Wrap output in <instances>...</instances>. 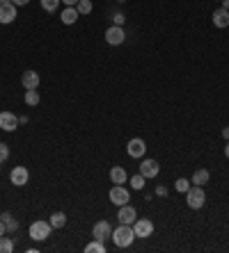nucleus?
Segmentation results:
<instances>
[{
  "instance_id": "f257e3e1",
  "label": "nucleus",
  "mask_w": 229,
  "mask_h": 253,
  "mask_svg": "<svg viewBox=\"0 0 229 253\" xmlns=\"http://www.w3.org/2000/svg\"><path fill=\"white\" fill-rule=\"evenodd\" d=\"M110 239L114 242V246L126 249V246L133 244V239H135V231H133V226H131V223H119V226L113 231Z\"/></svg>"
},
{
  "instance_id": "f03ea898",
  "label": "nucleus",
  "mask_w": 229,
  "mask_h": 253,
  "mask_svg": "<svg viewBox=\"0 0 229 253\" xmlns=\"http://www.w3.org/2000/svg\"><path fill=\"white\" fill-rule=\"evenodd\" d=\"M51 231H53L51 221H41V219L32 221V223H30V228H28V233H30V237L35 239V242H44V239H48Z\"/></svg>"
},
{
  "instance_id": "7ed1b4c3",
  "label": "nucleus",
  "mask_w": 229,
  "mask_h": 253,
  "mask_svg": "<svg viewBox=\"0 0 229 253\" xmlns=\"http://www.w3.org/2000/svg\"><path fill=\"white\" fill-rule=\"evenodd\" d=\"M186 203H188V208L191 210H199V208H204V203H206V194H204V187H191L188 192H186Z\"/></svg>"
},
{
  "instance_id": "20e7f679",
  "label": "nucleus",
  "mask_w": 229,
  "mask_h": 253,
  "mask_svg": "<svg viewBox=\"0 0 229 253\" xmlns=\"http://www.w3.org/2000/svg\"><path fill=\"white\" fill-rule=\"evenodd\" d=\"M108 199H110V203L113 205H126L129 203V199H131V194H129V189L124 185H113V189H110V194H108Z\"/></svg>"
},
{
  "instance_id": "39448f33",
  "label": "nucleus",
  "mask_w": 229,
  "mask_h": 253,
  "mask_svg": "<svg viewBox=\"0 0 229 253\" xmlns=\"http://www.w3.org/2000/svg\"><path fill=\"white\" fill-rule=\"evenodd\" d=\"M124 39H126V32H124L122 25H110L106 30V44L110 46H122Z\"/></svg>"
},
{
  "instance_id": "423d86ee",
  "label": "nucleus",
  "mask_w": 229,
  "mask_h": 253,
  "mask_svg": "<svg viewBox=\"0 0 229 253\" xmlns=\"http://www.w3.org/2000/svg\"><path fill=\"white\" fill-rule=\"evenodd\" d=\"M28 180H30V173H28V169L25 167H14L12 169V173H9V183L16 187H23V185H28Z\"/></svg>"
},
{
  "instance_id": "0eeeda50",
  "label": "nucleus",
  "mask_w": 229,
  "mask_h": 253,
  "mask_svg": "<svg viewBox=\"0 0 229 253\" xmlns=\"http://www.w3.org/2000/svg\"><path fill=\"white\" fill-rule=\"evenodd\" d=\"M110 235H113V226L108 221H96L94 223V228H92V237L99 239V242H106V239H110Z\"/></svg>"
},
{
  "instance_id": "6e6552de",
  "label": "nucleus",
  "mask_w": 229,
  "mask_h": 253,
  "mask_svg": "<svg viewBox=\"0 0 229 253\" xmlns=\"http://www.w3.org/2000/svg\"><path fill=\"white\" fill-rule=\"evenodd\" d=\"M133 231H135V237H152L153 233L152 219H135L133 221Z\"/></svg>"
},
{
  "instance_id": "1a4fd4ad",
  "label": "nucleus",
  "mask_w": 229,
  "mask_h": 253,
  "mask_svg": "<svg viewBox=\"0 0 229 253\" xmlns=\"http://www.w3.org/2000/svg\"><path fill=\"white\" fill-rule=\"evenodd\" d=\"M16 128H19V117L12 114V112H0V130L14 133Z\"/></svg>"
},
{
  "instance_id": "9d476101",
  "label": "nucleus",
  "mask_w": 229,
  "mask_h": 253,
  "mask_svg": "<svg viewBox=\"0 0 229 253\" xmlns=\"http://www.w3.org/2000/svg\"><path fill=\"white\" fill-rule=\"evenodd\" d=\"M126 153L131 157H142L147 153V144L140 139V137H133L129 144H126Z\"/></svg>"
},
{
  "instance_id": "9b49d317",
  "label": "nucleus",
  "mask_w": 229,
  "mask_h": 253,
  "mask_svg": "<svg viewBox=\"0 0 229 253\" xmlns=\"http://www.w3.org/2000/svg\"><path fill=\"white\" fill-rule=\"evenodd\" d=\"M117 219H119V223H131L133 226V221L137 219V212L133 205H119V212H117Z\"/></svg>"
},
{
  "instance_id": "f8f14e48",
  "label": "nucleus",
  "mask_w": 229,
  "mask_h": 253,
  "mask_svg": "<svg viewBox=\"0 0 229 253\" xmlns=\"http://www.w3.org/2000/svg\"><path fill=\"white\" fill-rule=\"evenodd\" d=\"M158 171H160V164L156 160H142V164H140V173L145 178H156Z\"/></svg>"
},
{
  "instance_id": "ddd939ff",
  "label": "nucleus",
  "mask_w": 229,
  "mask_h": 253,
  "mask_svg": "<svg viewBox=\"0 0 229 253\" xmlns=\"http://www.w3.org/2000/svg\"><path fill=\"white\" fill-rule=\"evenodd\" d=\"M21 84L25 89H39V84H41V78H39L37 71H25L21 75Z\"/></svg>"
},
{
  "instance_id": "4468645a",
  "label": "nucleus",
  "mask_w": 229,
  "mask_h": 253,
  "mask_svg": "<svg viewBox=\"0 0 229 253\" xmlns=\"http://www.w3.org/2000/svg\"><path fill=\"white\" fill-rule=\"evenodd\" d=\"M16 18V5H0V23L2 25H9V23H14Z\"/></svg>"
},
{
  "instance_id": "2eb2a0df",
  "label": "nucleus",
  "mask_w": 229,
  "mask_h": 253,
  "mask_svg": "<svg viewBox=\"0 0 229 253\" xmlns=\"http://www.w3.org/2000/svg\"><path fill=\"white\" fill-rule=\"evenodd\" d=\"M211 18H213V25H215V28L225 30V28L229 25V9H222V7H220V9H215Z\"/></svg>"
},
{
  "instance_id": "dca6fc26",
  "label": "nucleus",
  "mask_w": 229,
  "mask_h": 253,
  "mask_svg": "<svg viewBox=\"0 0 229 253\" xmlns=\"http://www.w3.org/2000/svg\"><path fill=\"white\" fill-rule=\"evenodd\" d=\"M110 180H113V185H124L129 180V176H126V171H124L122 167H113L110 169Z\"/></svg>"
},
{
  "instance_id": "f3484780",
  "label": "nucleus",
  "mask_w": 229,
  "mask_h": 253,
  "mask_svg": "<svg viewBox=\"0 0 229 253\" xmlns=\"http://www.w3.org/2000/svg\"><path fill=\"white\" fill-rule=\"evenodd\" d=\"M78 16H80V14H78L76 7H67L60 14V18H62V23H64V25H74V23L78 21Z\"/></svg>"
},
{
  "instance_id": "a211bd4d",
  "label": "nucleus",
  "mask_w": 229,
  "mask_h": 253,
  "mask_svg": "<svg viewBox=\"0 0 229 253\" xmlns=\"http://www.w3.org/2000/svg\"><path fill=\"white\" fill-rule=\"evenodd\" d=\"M209 178H211V173L206 171V169H197V171L192 173L191 183H195V185H199V187H204L206 183H209Z\"/></svg>"
},
{
  "instance_id": "6ab92c4d",
  "label": "nucleus",
  "mask_w": 229,
  "mask_h": 253,
  "mask_svg": "<svg viewBox=\"0 0 229 253\" xmlns=\"http://www.w3.org/2000/svg\"><path fill=\"white\" fill-rule=\"evenodd\" d=\"M48 221H51L53 228H64V226H67V215H64V212H53Z\"/></svg>"
},
{
  "instance_id": "aec40b11",
  "label": "nucleus",
  "mask_w": 229,
  "mask_h": 253,
  "mask_svg": "<svg viewBox=\"0 0 229 253\" xmlns=\"http://www.w3.org/2000/svg\"><path fill=\"white\" fill-rule=\"evenodd\" d=\"M0 221L5 223V228H7L9 233H12V231H16V228H19V223H16L14 219H12V215H9V212H2V215H0Z\"/></svg>"
},
{
  "instance_id": "412c9836",
  "label": "nucleus",
  "mask_w": 229,
  "mask_h": 253,
  "mask_svg": "<svg viewBox=\"0 0 229 253\" xmlns=\"http://www.w3.org/2000/svg\"><path fill=\"white\" fill-rule=\"evenodd\" d=\"M85 253H106V246H103V242L94 239V242H90V244L85 246Z\"/></svg>"
},
{
  "instance_id": "4be33fe9",
  "label": "nucleus",
  "mask_w": 229,
  "mask_h": 253,
  "mask_svg": "<svg viewBox=\"0 0 229 253\" xmlns=\"http://www.w3.org/2000/svg\"><path fill=\"white\" fill-rule=\"evenodd\" d=\"M25 103L30 105V107H35V105H39V91L37 89H28L25 91Z\"/></svg>"
},
{
  "instance_id": "5701e85b",
  "label": "nucleus",
  "mask_w": 229,
  "mask_h": 253,
  "mask_svg": "<svg viewBox=\"0 0 229 253\" xmlns=\"http://www.w3.org/2000/svg\"><path fill=\"white\" fill-rule=\"evenodd\" d=\"M60 2H62V0H41V9L48 12V14H53L55 9L60 7Z\"/></svg>"
},
{
  "instance_id": "b1692460",
  "label": "nucleus",
  "mask_w": 229,
  "mask_h": 253,
  "mask_svg": "<svg viewBox=\"0 0 229 253\" xmlns=\"http://www.w3.org/2000/svg\"><path fill=\"white\" fill-rule=\"evenodd\" d=\"M12 251H14V242L2 235V237H0V253H12Z\"/></svg>"
},
{
  "instance_id": "393cba45",
  "label": "nucleus",
  "mask_w": 229,
  "mask_h": 253,
  "mask_svg": "<svg viewBox=\"0 0 229 253\" xmlns=\"http://www.w3.org/2000/svg\"><path fill=\"white\" fill-rule=\"evenodd\" d=\"M76 9H78V14H80V16L90 14V12H92V0H78Z\"/></svg>"
},
{
  "instance_id": "a878e982",
  "label": "nucleus",
  "mask_w": 229,
  "mask_h": 253,
  "mask_svg": "<svg viewBox=\"0 0 229 253\" xmlns=\"http://www.w3.org/2000/svg\"><path fill=\"white\" fill-rule=\"evenodd\" d=\"M174 189H176V192H181V194L188 192V189H191V183H188V178H176Z\"/></svg>"
},
{
  "instance_id": "bb28decb",
  "label": "nucleus",
  "mask_w": 229,
  "mask_h": 253,
  "mask_svg": "<svg viewBox=\"0 0 229 253\" xmlns=\"http://www.w3.org/2000/svg\"><path fill=\"white\" fill-rule=\"evenodd\" d=\"M145 176H142V173H135V176H133V178H131V187H133V189H142V187H145Z\"/></svg>"
},
{
  "instance_id": "cd10ccee",
  "label": "nucleus",
  "mask_w": 229,
  "mask_h": 253,
  "mask_svg": "<svg viewBox=\"0 0 229 253\" xmlns=\"http://www.w3.org/2000/svg\"><path fill=\"white\" fill-rule=\"evenodd\" d=\"M9 157V146L5 142H0V162H5Z\"/></svg>"
},
{
  "instance_id": "c85d7f7f",
  "label": "nucleus",
  "mask_w": 229,
  "mask_h": 253,
  "mask_svg": "<svg viewBox=\"0 0 229 253\" xmlns=\"http://www.w3.org/2000/svg\"><path fill=\"white\" fill-rule=\"evenodd\" d=\"M124 21H126V18H124V14H114L113 16V25H124Z\"/></svg>"
},
{
  "instance_id": "c756f323",
  "label": "nucleus",
  "mask_w": 229,
  "mask_h": 253,
  "mask_svg": "<svg viewBox=\"0 0 229 253\" xmlns=\"http://www.w3.org/2000/svg\"><path fill=\"white\" fill-rule=\"evenodd\" d=\"M30 0H12V5H16V7H25Z\"/></svg>"
},
{
  "instance_id": "7c9ffc66",
  "label": "nucleus",
  "mask_w": 229,
  "mask_h": 253,
  "mask_svg": "<svg viewBox=\"0 0 229 253\" xmlns=\"http://www.w3.org/2000/svg\"><path fill=\"white\" fill-rule=\"evenodd\" d=\"M156 194H158V196H168V189L160 185V187H156Z\"/></svg>"
},
{
  "instance_id": "2f4dec72",
  "label": "nucleus",
  "mask_w": 229,
  "mask_h": 253,
  "mask_svg": "<svg viewBox=\"0 0 229 253\" xmlns=\"http://www.w3.org/2000/svg\"><path fill=\"white\" fill-rule=\"evenodd\" d=\"M62 2H64L67 7H76V5H78V0H62Z\"/></svg>"
},
{
  "instance_id": "473e14b6",
  "label": "nucleus",
  "mask_w": 229,
  "mask_h": 253,
  "mask_svg": "<svg viewBox=\"0 0 229 253\" xmlns=\"http://www.w3.org/2000/svg\"><path fill=\"white\" fill-rule=\"evenodd\" d=\"M5 233H7V228H5V223L0 221V237H2V235H5Z\"/></svg>"
},
{
  "instance_id": "72a5a7b5",
  "label": "nucleus",
  "mask_w": 229,
  "mask_h": 253,
  "mask_svg": "<svg viewBox=\"0 0 229 253\" xmlns=\"http://www.w3.org/2000/svg\"><path fill=\"white\" fill-rule=\"evenodd\" d=\"M222 137H225V139H229V128H222Z\"/></svg>"
},
{
  "instance_id": "f704fd0d",
  "label": "nucleus",
  "mask_w": 229,
  "mask_h": 253,
  "mask_svg": "<svg viewBox=\"0 0 229 253\" xmlns=\"http://www.w3.org/2000/svg\"><path fill=\"white\" fill-rule=\"evenodd\" d=\"M225 157L229 160V139H227V144H225Z\"/></svg>"
},
{
  "instance_id": "c9c22d12",
  "label": "nucleus",
  "mask_w": 229,
  "mask_h": 253,
  "mask_svg": "<svg viewBox=\"0 0 229 253\" xmlns=\"http://www.w3.org/2000/svg\"><path fill=\"white\" fill-rule=\"evenodd\" d=\"M222 2V9H229V0H220Z\"/></svg>"
},
{
  "instance_id": "e433bc0d",
  "label": "nucleus",
  "mask_w": 229,
  "mask_h": 253,
  "mask_svg": "<svg viewBox=\"0 0 229 253\" xmlns=\"http://www.w3.org/2000/svg\"><path fill=\"white\" fill-rule=\"evenodd\" d=\"M9 2H12V0H0V5H9Z\"/></svg>"
}]
</instances>
